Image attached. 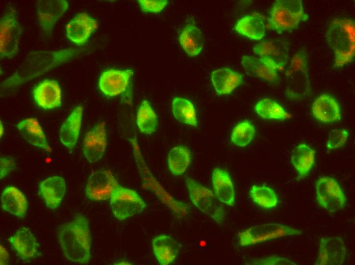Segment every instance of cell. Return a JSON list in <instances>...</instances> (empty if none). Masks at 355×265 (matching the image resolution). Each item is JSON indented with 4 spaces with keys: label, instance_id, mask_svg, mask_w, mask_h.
<instances>
[{
    "label": "cell",
    "instance_id": "6da1fadb",
    "mask_svg": "<svg viewBox=\"0 0 355 265\" xmlns=\"http://www.w3.org/2000/svg\"><path fill=\"white\" fill-rule=\"evenodd\" d=\"M59 242L63 252L69 261L87 264L91 258V234L88 219L77 214L70 221L62 225Z\"/></svg>",
    "mask_w": 355,
    "mask_h": 265
},
{
    "label": "cell",
    "instance_id": "7a4b0ae2",
    "mask_svg": "<svg viewBox=\"0 0 355 265\" xmlns=\"http://www.w3.org/2000/svg\"><path fill=\"white\" fill-rule=\"evenodd\" d=\"M355 24L350 18H335L326 33L327 44L333 50L334 67L340 68L351 62L355 52Z\"/></svg>",
    "mask_w": 355,
    "mask_h": 265
},
{
    "label": "cell",
    "instance_id": "3957f363",
    "mask_svg": "<svg viewBox=\"0 0 355 265\" xmlns=\"http://www.w3.org/2000/svg\"><path fill=\"white\" fill-rule=\"evenodd\" d=\"M308 56L302 48L293 56L285 72V95L291 100L302 99L310 91Z\"/></svg>",
    "mask_w": 355,
    "mask_h": 265
},
{
    "label": "cell",
    "instance_id": "277c9868",
    "mask_svg": "<svg viewBox=\"0 0 355 265\" xmlns=\"http://www.w3.org/2000/svg\"><path fill=\"white\" fill-rule=\"evenodd\" d=\"M300 0H278L273 5L268 18L271 29L279 34L297 28L308 19Z\"/></svg>",
    "mask_w": 355,
    "mask_h": 265
},
{
    "label": "cell",
    "instance_id": "5b68a950",
    "mask_svg": "<svg viewBox=\"0 0 355 265\" xmlns=\"http://www.w3.org/2000/svg\"><path fill=\"white\" fill-rule=\"evenodd\" d=\"M185 183L190 199L195 206L217 223L221 224L225 217V208L215 195L189 177L186 178Z\"/></svg>",
    "mask_w": 355,
    "mask_h": 265
},
{
    "label": "cell",
    "instance_id": "8992f818",
    "mask_svg": "<svg viewBox=\"0 0 355 265\" xmlns=\"http://www.w3.org/2000/svg\"><path fill=\"white\" fill-rule=\"evenodd\" d=\"M22 32L17 11L12 7L7 9L0 21L1 58H13L17 55Z\"/></svg>",
    "mask_w": 355,
    "mask_h": 265
},
{
    "label": "cell",
    "instance_id": "52a82bcc",
    "mask_svg": "<svg viewBox=\"0 0 355 265\" xmlns=\"http://www.w3.org/2000/svg\"><path fill=\"white\" fill-rule=\"evenodd\" d=\"M110 199L112 213L120 221L140 214L147 206L146 203L135 191L119 184Z\"/></svg>",
    "mask_w": 355,
    "mask_h": 265
},
{
    "label": "cell",
    "instance_id": "ba28073f",
    "mask_svg": "<svg viewBox=\"0 0 355 265\" xmlns=\"http://www.w3.org/2000/svg\"><path fill=\"white\" fill-rule=\"evenodd\" d=\"M301 231L279 223L256 225L238 233V243L241 246L255 245L283 236L299 235Z\"/></svg>",
    "mask_w": 355,
    "mask_h": 265
},
{
    "label": "cell",
    "instance_id": "9c48e42d",
    "mask_svg": "<svg viewBox=\"0 0 355 265\" xmlns=\"http://www.w3.org/2000/svg\"><path fill=\"white\" fill-rule=\"evenodd\" d=\"M316 197L319 205L329 213L343 209L346 197L337 180L330 176L319 177L315 186Z\"/></svg>",
    "mask_w": 355,
    "mask_h": 265
},
{
    "label": "cell",
    "instance_id": "30bf717a",
    "mask_svg": "<svg viewBox=\"0 0 355 265\" xmlns=\"http://www.w3.org/2000/svg\"><path fill=\"white\" fill-rule=\"evenodd\" d=\"M118 182L110 170L93 172L88 178L85 188L87 198L93 201H104L109 199Z\"/></svg>",
    "mask_w": 355,
    "mask_h": 265
},
{
    "label": "cell",
    "instance_id": "8fae6325",
    "mask_svg": "<svg viewBox=\"0 0 355 265\" xmlns=\"http://www.w3.org/2000/svg\"><path fill=\"white\" fill-rule=\"evenodd\" d=\"M252 50L259 58L268 61L277 70L285 66L289 59V47L284 40L261 41L253 46Z\"/></svg>",
    "mask_w": 355,
    "mask_h": 265
},
{
    "label": "cell",
    "instance_id": "7c38bea8",
    "mask_svg": "<svg viewBox=\"0 0 355 265\" xmlns=\"http://www.w3.org/2000/svg\"><path fill=\"white\" fill-rule=\"evenodd\" d=\"M68 8L65 0H40L37 4L38 19L44 33L51 35L55 25Z\"/></svg>",
    "mask_w": 355,
    "mask_h": 265
},
{
    "label": "cell",
    "instance_id": "4fadbf2b",
    "mask_svg": "<svg viewBox=\"0 0 355 265\" xmlns=\"http://www.w3.org/2000/svg\"><path fill=\"white\" fill-rule=\"evenodd\" d=\"M346 249L341 237H324L320 239L315 264L341 265L345 260Z\"/></svg>",
    "mask_w": 355,
    "mask_h": 265
},
{
    "label": "cell",
    "instance_id": "5bb4252c",
    "mask_svg": "<svg viewBox=\"0 0 355 265\" xmlns=\"http://www.w3.org/2000/svg\"><path fill=\"white\" fill-rule=\"evenodd\" d=\"M98 26L97 21L86 13L77 14L66 26V36L77 45L84 44Z\"/></svg>",
    "mask_w": 355,
    "mask_h": 265
},
{
    "label": "cell",
    "instance_id": "9a60e30c",
    "mask_svg": "<svg viewBox=\"0 0 355 265\" xmlns=\"http://www.w3.org/2000/svg\"><path fill=\"white\" fill-rule=\"evenodd\" d=\"M105 123L101 122L86 135L83 145V154L90 163L96 162L103 156L107 147Z\"/></svg>",
    "mask_w": 355,
    "mask_h": 265
},
{
    "label": "cell",
    "instance_id": "2e32d148",
    "mask_svg": "<svg viewBox=\"0 0 355 265\" xmlns=\"http://www.w3.org/2000/svg\"><path fill=\"white\" fill-rule=\"evenodd\" d=\"M133 74V71L130 69L106 70L99 77V89L106 96H116L125 90Z\"/></svg>",
    "mask_w": 355,
    "mask_h": 265
},
{
    "label": "cell",
    "instance_id": "e0dca14e",
    "mask_svg": "<svg viewBox=\"0 0 355 265\" xmlns=\"http://www.w3.org/2000/svg\"><path fill=\"white\" fill-rule=\"evenodd\" d=\"M33 93L36 103L43 109H53L61 105L62 91L55 81L41 82L34 89Z\"/></svg>",
    "mask_w": 355,
    "mask_h": 265
},
{
    "label": "cell",
    "instance_id": "ac0fdd59",
    "mask_svg": "<svg viewBox=\"0 0 355 265\" xmlns=\"http://www.w3.org/2000/svg\"><path fill=\"white\" fill-rule=\"evenodd\" d=\"M65 193L66 182L60 176H52L39 183L38 194L50 209H55L59 206Z\"/></svg>",
    "mask_w": 355,
    "mask_h": 265
},
{
    "label": "cell",
    "instance_id": "d6986e66",
    "mask_svg": "<svg viewBox=\"0 0 355 265\" xmlns=\"http://www.w3.org/2000/svg\"><path fill=\"white\" fill-rule=\"evenodd\" d=\"M8 241L22 260H31L38 255L39 245L34 235L28 228L18 229Z\"/></svg>",
    "mask_w": 355,
    "mask_h": 265
},
{
    "label": "cell",
    "instance_id": "ffe728a7",
    "mask_svg": "<svg viewBox=\"0 0 355 265\" xmlns=\"http://www.w3.org/2000/svg\"><path fill=\"white\" fill-rule=\"evenodd\" d=\"M241 64L246 73L259 77L272 84L279 82L277 69L266 60L251 56H244Z\"/></svg>",
    "mask_w": 355,
    "mask_h": 265
},
{
    "label": "cell",
    "instance_id": "44dd1931",
    "mask_svg": "<svg viewBox=\"0 0 355 265\" xmlns=\"http://www.w3.org/2000/svg\"><path fill=\"white\" fill-rule=\"evenodd\" d=\"M312 111L314 117L323 123H334L341 118L338 102L328 94H322L318 97L312 104Z\"/></svg>",
    "mask_w": 355,
    "mask_h": 265
},
{
    "label": "cell",
    "instance_id": "7402d4cb",
    "mask_svg": "<svg viewBox=\"0 0 355 265\" xmlns=\"http://www.w3.org/2000/svg\"><path fill=\"white\" fill-rule=\"evenodd\" d=\"M82 115V107H76L64 122L60 130V141L70 152L73 151L78 139Z\"/></svg>",
    "mask_w": 355,
    "mask_h": 265
},
{
    "label": "cell",
    "instance_id": "603a6c76",
    "mask_svg": "<svg viewBox=\"0 0 355 265\" xmlns=\"http://www.w3.org/2000/svg\"><path fill=\"white\" fill-rule=\"evenodd\" d=\"M212 181L214 194L219 200L227 205L233 206L235 203V191L229 173L220 168L214 169Z\"/></svg>",
    "mask_w": 355,
    "mask_h": 265
},
{
    "label": "cell",
    "instance_id": "cb8c5ba5",
    "mask_svg": "<svg viewBox=\"0 0 355 265\" xmlns=\"http://www.w3.org/2000/svg\"><path fill=\"white\" fill-rule=\"evenodd\" d=\"M1 204L6 211L24 218L28 208V201L24 194L13 186L6 187L1 196Z\"/></svg>",
    "mask_w": 355,
    "mask_h": 265
},
{
    "label": "cell",
    "instance_id": "d4e9b609",
    "mask_svg": "<svg viewBox=\"0 0 355 265\" xmlns=\"http://www.w3.org/2000/svg\"><path fill=\"white\" fill-rule=\"evenodd\" d=\"M152 246L155 257L161 265L172 263L176 258L180 249L178 242L170 236L161 234L154 237Z\"/></svg>",
    "mask_w": 355,
    "mask_h": 265
},
{
    "label": "cell",
    "instance_id": "484cf974",
    "mask_svg": "<svg viewBox=\"0 0 355 265\" xmlns=\"http://www.w3.org/2000/svg\"><path fill=\"white\" fill-rule=\"evenodd\" d=\"M211 81L218 94L227 95L242 84L243 77L238 72L223 68L212 72Z\"/></svg>",
    "mask_w": 355,
    "mask_h": 265
},
{
    "label": "cell",
    "instance_id": "4316f807",
    "mask_svg": "<svg viewBox=\"0 0 355 265\" xmlns=\"http://www.w3.org/2000/svg\"><path fill=\"white\" fill-rule=\"evenodd\" d=\"M23 138L33 146L50 152L45 136L38 120L34 118L24 119L17 124Z\"/></svg>",
    "mask_w": 355,
    "mask_h": 265
},
{
    "label": "cell",
    "instance_id": "83f0119b",
    "mask_svg": "<svg viewBox=\"0 0 355 265\" xmlns=\"http://www.w3.org/2000/svg\"><path fill=\"white\" fill-rule=\"evenodd\" d=\"M315 157V151L306 144H299L293 149L291 162L298 178H303L308 175L314 165Z\"/></svg>",
    "mask_w": 355,
    "mask_h": 265
},
{
    "label": "cell",
    "instance_id": "f1b7e54d",
    "mask_svg": "<svg viewBox=\"0 0 355 265\" xmlns=\"http://www.w3.org/2000/svg\"><path fill=\"white\" fill-rule=\"evenodd\" d=\"M179 42L183 49L189 56H196L202 50L204 38L200 31L194 25L187 24L182 31Z\"/></svg>",
    "mask_w": 355,
    "mask_h": 265
},
{
    "label": "cell",
    "instance_id": "f546056e",
    "mask_svg": "<svg viewBox=\"0 0 355 265\" xmlns=\"http://www.w3.org/2000/svg\"><path fill=\"white\" fill-rule=\"evenodd\" d=\"M235 30L249 39L259 40L265 35V26L263 21L259 17L246 15L237 22Z\"/></svg>",
    "mask_w": 355,
    "mask_h": 265
},
{
    "label": "cell",
    "instance_id": "4dcf8cb0",
    "mask_svg": "<svg viewBox=\"0 0 355 265\" xmlns=\"http://www.w3.org/2000/svg\"><path fill=\"white\" fill-rule=\"evenodd\" d=\"M191 162V153L185 146L172 148L168 153V164L170 171L175 175L183 174Z\"/></svg>",
    "mask_w": 355,
    "mask_h": 265
},
{
    "label": "cell",
    "instance_id": "1f68e13d",
    "mask_svg": "<svg viewBox=\"0 0 355 265\" xmlns=\"http://www.w3.org/2000/svg\"><path fill=\"white\" fill-rule=\"evenodd\" d=\"M172 112L174 118L179 122L196 127L197 121L196 112L193 103L189 100L181 97L173 99Z\"/></svg>",
    "mask_w": 355,
    "mask_h": 265
},
{
    "label": "cell",
    "instance_id": "d6a6232c",
    "mask_svg": "<svg viewBox=\"0 0 355 265\" xmlns=\"http://www.w3.org/2000/svg\"><path fill=\"white\" fill-rule=\"evenodd\" d=\"M254 109L260 117L265 119L283 120L292 117L280 104L269 98L259 101Z\"/></svg>",
    "mask_w": 355,
    "mask_h": 265
},
{
    "label": "cell",
    "instance_id": "836d02e7",
    "mask_svg": "<svg viewBox=\"0 0 355 265\" xmlns=\"http://www.w3.org/2000/svg\"><path fill=\"white\" fill-rule=\"evenodd\" d=\"M158 123L157 115L149 102L144 100L141 103L137 115V124L140 131L145 134L156 131Z\"/></svg>",
    "mask_w": 355,
    "mask_h": 265
},
{
    "label": "cell",
    "instance_id": "e575fe53",
    "mask_svg": "<svg viewBox=\"0 0 355 265\" xmlns=\"http://www.w3.org/2000/svg\"><path fill=\"white\" fill-rule=\"evenodd\" d=\"M249 195L252 201L264 209H271L277 206L278 200L273 189L266 186H252Z\"/></svg>",
    "mask_w": 355,
    "mask_h": 265
},
{
    "label": "cell",
    "instance_id": "d590c367",
    "mask_svg": "<svg viewBox=\"0 0 355 265\" xmlns=\"http://www.w3.org/2000/svg\"><path fill=\"white\" fill-rule=\"evenodd\" d=\"M255 134L254 125L250 121L245 120L234 128L231 134V140L236 146H245L252 140Z\"/></svg>",
    "mask_w": 355,
    "mask_h": 265
},
{
    "label": "cell",
    "instance_id": "8d00e7d4",
    "mask_svg": "<svg viewBox=\"0 0 355 265\" xmlns=\"http://www.w3.org/2000/svg\"><path fill=\"white\" fill-rule=\"evenodd\" d=\"M348 131L345 129H334L330 131L326 142L327 149L332 150L342 147L348 137Z\"/></svg>",
    "mask_w": 355,
    "mask_h": 265
},
{
    "label": "cell",
    "instance_id": "74e56055",
    "mask_svg": "<svg viewBox=\"0 0 355 265\" xmlns=\"http://www.w3.org/2000/svg\"><path fill=\"white\" fill-rule=\"evenodd\" d=\"M138 2L143 11L157 13L165 8L168 1L166 0H138Z\"/></svg>",
    "mask_w": 355,
    "mask_h": 265
},
{
    "label": "cell",
    "instance_id": "f35d334b",
    "mask_svg": "<svg viewBox=\"0 0 355 265\" xmlns=\"http://www.w3.org/2000/svg\"><path fill=\"white\" fill-rule=\"evenodd\" d=\"M250 264L260 265H295L296 263L291 260L275 255L257 259L250 262Z\"/></svg>",
    "mask_w": 355,
    "mask_h": 265
},
{
    "label": "cell",
    "instance_id": "ab89813d",
    "mask_svg": "<svg viewBox=\"0 0 355 265\" xmlns=\"http://www.w3.org/2000/svg\"><path fill=\"white\" fill-rule=\"evenodd\" d=\"M15 167V159L11 156H4L0 159V178L2 179L11 172Z\"/></svg>",
    "mask_w": 355,
    "mask_h": 265
},
{
    "label": "cell",
    "instance_id": "60d3db41",
    "mask_svg": "<svg viewBox=\"0 0 355 265\" xmlns=\"http://www.w3.org/2000/svg\"><path fill=\"white\" fill-rule=\"evenodd\" d=\"M0 246L1 264H6L9 259V253L2 245L1 244Z\"/></svg>",
    "mask_w": 355,
    "mask_h": 265
},
{
    "label": "cell",
    "instance_id": "b9f144b4",
    "mask_svg": "<svg viewBox=\"0 0 355 265\" xmlns=\"http://www.w3.org/2000/svg\"><path fill=\"white\" fill-rule=\"evenodd\" d=\"M4 132V129L3 126L2 124V122L1 121V137H2V136L3 135Z\"/></svg>",
    "mask_w": 355,
    "mask_h": 265
}]
</instances>
